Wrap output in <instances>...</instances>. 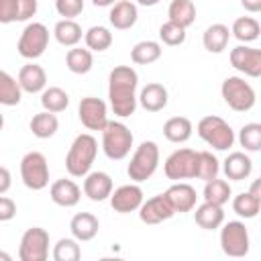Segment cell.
<instances>
[{"label": "cell", "instance_id": "cell-48", "mask_svg": "<svg viewBox=\"0 0 261 261\" xmlns=\"http://www.w3.org/2000/svg\"><path fill=\"white\" fill-rule=\"evenodd\" d=\"M249 192H251V194H253V196H255V198H257V200L261 202V177H257V179H255V181L251 184Z\"/></svg>", "mask_w": 261, "mask_h": 261}, {"label": "cell", "instance_id": "cell-2", "mask_svg": "<svg viewBox=\"0 0 261 261\" xmlns=\"http://www.w3.org/2000/svg\"><path fill=\"white\" fill-rule=\"evenodd\" d=\"M98 153V143L90 133H82L73 139L67 155H65V169L73 177H86L92 169V163Z\"/></svg>", "mask_w": 261, "mask_h": 261}, {"label": "cell", "instance_id": "cell-1", "mask_svg": "<svg viewBox=\"0 0 261 261\" xmlns=\"http://www.w3.org/2000/svg\"><path fill=\"white\" fill-rule=\"evenodd\" d=\"M139 75L130 65H116L108 75V98L116 116L126 118L137 110Z\"/></svg>", "mask_w": 261, "mask_h": 261}, {"label": "cell", "instance_id": "cell-13", "mask_svg": "<svg viewBox=\"0 0 261 261\" xmlns=\"http://www.w3.org/2000/svg\"><path fill=\"white\" fill-rule=\"evenodd\" d=\"M230 65L247 77H261V49L239 45L230 51Z\"/></svg>", "mask_w": 261, "mask_h": 261}, {"label": "cell", "instance_id": "cell-5", "mask_svg": "<svg viewBox=\"0 0 261 261\" xmlns=\"http://www.w3.org/2000/svg\"><path fill=\"white\" fill-rule=\"evenodd\" d=\"M157 165H159V147H157V143L155 141H143L135 149V153L130 157V163L126 167V173L133 181L141 184L157 171Z\"/></svg>", "mask_w": 261, "mask_h": 261}, {"label": "cell", "instance_id": "cell-24", "mask_svg": "<svg viewBox=\"0 0 261 261\" xmlns=\"http://www.w3.org/2000/svg\"><path fill=\"white\" fill-rule=\"evenodd\" d=\"M139 104L147 110V112H159L167 106V90L163 84H147L141 94H139Z\"/></svg>", "mask_w": 261, "mask_h": 261}, {"label": "cell", "instance_id": "cell-18", "mask_svg": "<svg viewBox=\"0 0 261 261\" xmlns=\"http://www.w3.org/2000/svg\"><path fill=\"white\" fill-rule=\"evenodd\" d=\"M49 196L51 200L57 204V206H63V208H71L80 202L82 198V190L80 186L73 181V179H57L51 184L49 188Z\"/></svg>", "mask_w": 261, "mask_h": 261}, {"label": "cell", "instance_id": "cell-27", "mask_svg": "<svg viewBox=\"0 0 261 261\" xmlns=\"http://www.w3.org/2000/svg\"><path fill=\"white\" fill-rule=\"evenodd\" d=\"M192 130H194L192 120L186 116H171L163 124V135L171 143H186L192 137Z\"/></svg>", "mask_w": 261, "mask_h": 261}, {"label": "cell", "instance_id": "cell-22", "mask_svg": "<svg viewBox=\"0 0 261 261\" xmlns=\"http://www.w3.org/2000/svg\"><path fill=\"white\" fill-rule=\"evenodd\" d=\"M139 18V10H137V4H133L130 0H120L112 6L110 14H108V20L114 29L118 31H126L130 27H135Z\"/></svg>", "mask_w": 261, "mask_h": 261}, {"label": "cell", "instance_id": "cell-17", "mask_svg": "<svg viewBox=\"0 0 261 261\" xmlns=\"http://www.w3.org/2000/svg\"><path fill=\"white\" fill-rule=\"evenodd\" d=\"M165 198L169 200V204L173 206L175 212H190V210L196 208L198 194L190 184L177 181V184H173L165 190Z\"/></svg>", "mask_w": 261, "mask_h": 261}, {"label": "cell", "instance_id": "cell-45", "mask_svg": "<svg viewBox=\"0 0 261 261\" xmlns=\"http://www.w3.org/2000/svg\"><path fill=\"white\" fill-rule=\"evenodd\" d=\"M14 214H16V204H14V200H10L8 196L2 194V198H0V222L12 220Z\"/></svg>", "mask_w": 261, "mask_h": 261}, {"label": "cell", "instance_id": "cell-6", "mask_svg": "<svg viewBox=\"0 0 261 261\" xmlns=\"http://www.w3.org/2000/svg\"><path fill=\"white\" fill-rule=\"evenodd\" d=\"M220 94H222V100L228 104V108H232L234 112H247L257 102L253 86L245 82V77H239V75L226 77L220 86Z\"/></svg>", "mask_w": 261, "mask_h": 261}, {"label": "cell", "instance_id": "cell-9", "mask_svg": "<svg viewBox=\"0 0 261 261\" xmlns=\"http://www.w3.org/2000/svg\"><path fill=\"white\" fill-rule=\"evenodd\" d=\"M249 230L241 220H228L220 228V249L228 257H245L249 253Z\"/></svg>", "mask_w": 261, "mask_h": 261}, {"label": "cell", "instance_id": "cell-23", "mask_svg": "<svg viewBox=\"0 0 261 261\" xmlns=\"http://www.w3.org/2000/svg\"><path fill=\"white\" fill-rule=\"evenodd\" d=\"M69 230H71V234H73L80 243L92 241V239L98 234V230H100V222H98V218H96L94 214H90V212H77V214L71 218V222H69Z\"/></svg>", "mask_w": 261, "mask_h": 261}, {"label": "cell", "instance_id": "cell-10", "mask_svg": "<svg viewBox=\"0 0 261 261\" xmlns=\"http://www.w3.org/2000/svg\"><path fill=\"white\" fill-rule=\"evenodd\" d=\"M49 257V232L41 226H31L24 230L18 245L20 261H45Z\"/></svg>", "mask_w": 261, "mask_h": 261}, {"label": "cell", "instance_id": "cell-4", "mask_svg": "<svg viewBox=\"0 0 261 261\" xmlns=\"http://www.w3.org/2000/svg\"><path fill=\"white\" fill-rule=\"evenodd\" d=\"M198 135L216 151H228L234 145V130L224 118L214 114H208L198 122Z\"/></svg>", "mask_w": 261, "mask_h": 261}, {"label": "cell", "instance_id": "cell-33", "mask_svg": "<svg viewBox=\"0 0 261 261\" xmlns=\"http://www.w3.org/2000/svg\"><path fill=\"white\" fill-rule=\"evenodd\" d=\"M22 88L8 71H0V102L4 106H16L22 98Z\"/></svg>", "mask_w": 261, "mask_h": 261}, {"label": "cell", "instance_id": "cell-37", "mask_svg": "<svg viewBox=\"0 0 261 261\" xmlns=\"http://www.w3.org/2000/svg\"><path fill=\"white\" fill-rule=\"evenodd\" d=\"M232 210H234V214L237 216H241V218H255L257 214H259V210H261V202L251 194V192H243V194H239V196H234V200H232Z\"/></svg>", "mask_w": 261, "mask_h": 261}, {"label": "cell", "instance_id": "cell-43", "mask_svg": "<svg viewBox=\"0 0 261 261\" xmlns=\"http://www.w3.org/2000/svg\"><path fill=\"white\" fill-rule=\"evenodd\" d=\"M37 0H16V20H29L37 14Z\"/></svg>", "mask_w": 261, "mask_h": 261}, {"label": "cell", "instance_id": "cell-31", "mask_svg": "<svg viewBox=\"0 0 261 261\" xmlns=\"http://www.w3.org/2000/svg\"><path fill=\"white\" fill-rule=\"evenodd\" d=\"M65 65L71 73H88L94 65V57H92V51L90 49H82V47H73L67 51L65 55Z\"/></svg>", "mask_w": 261, "mask_h": 261}, {"label": "cell", "instance_id": "cell-40", "mask_svg": "<svg viewBox=\"0 0 261 261\" xmlns=\"http://www.w3.org/2000/svg\"><path fill=\"white\" fill-rule=\"evenodd\" d=\"M239 143L245 151H261V122L243 124L239 130Z\"/></svg>", "mask_w": 261, "mask_h": 261}, {"label": "cell", "instance_id": "cell-11", "mask_svg": "<svg viewBox=\"0 0 261 261\" xmlns=\"http://www.w3.org/2000/svg\"><path fill=\"white\" fill-rule=\"evenodd\" d=\"M196 165H198V151L194 149H177L173 151L163 165V171L167 175V179L179 181V179H190L196 177Z\"/></svg>", "mask_w": 261, "mask_h": 261}, {"label": "cell", "instance_id": "cell-16", "mask_svg": "<svg viewBox=\"0 0 261 261\" xmlns=\"http://www.w3.org/2000/svg\"><path fill=\"white\" fill-rule=\"evenodd\" d=\"M84 194L92 202H104L112 196V177L106 171H90L84 179Z\"/></svg>", "mask_w": 261, "mask_h": 261}, {"label": "cell", "instance_id": "cell-30", "mask_svg": "<svg viewBox=\"0 0 261 261\" xmlns=\"http://www.w3.org/2000/svg\"><path fill=\"white\" fill-rule=\"evenodd\" d=\"M167 16H169V20L188 29L196 20V6L192 0H171V4L167 8Z\"/></svg>", "mask_w": 261, "mask_h": 261}, {"label": "cell", "instance_id": "cell-44", "mask_svg": "<svg viewBox=\"0 0 261 261\" xmlns=\"http://www.w3.org/2000/svg\"><path fill=\"white\" fill-rule=\"evenodd\" d=\"M0 22H16V0H0Z\"/></svg>", "mask_w": 261, "mask_h": 261}, {"label": "cell", "instance_id": "cell-35", "mask_svg": "<svg viewBox=\"0 0 261 261\" xmlns=\"http://www.w3.org/2000/svg\"><path fill=\"white\" fill-rule=\"evenodd\" d=\"M230 194H232V192H230V184H228L226 179L214 177V179L206 181V186H204V200H206V202H212V204L224 206V204L228 202Z\"/></svg>", "mask_w": 261, "mask_h": 261}, {"label": "cell", "instance_id": "cell-3", "mask_svg": "<svg viewBox=\"0 0 261 261\" xmlns=\"http://www.w3.org/2000/svg\"><path fill=\"white\" fill-rule=\"evenodd\" d=\"M133 141L135 137L124 122L110 120L102 130V149H104V155L112 161L124 159L133 149Z\"/></svg>", "mask_w": 261, "mask_h": 261}, {"label": "cell", "instance_id": "cell-34", "mask_svg": "<svg viewBox=\"0 0 261 261\" xmlns=\"http://www.w3.org/2000/svg\"><path fill=\"white\" fill-rule=\"evenodd\" d=\"M41 106L43 110H49V112H63L67 106H69V96L65 90L57 88V86H51V88H45L43 94H41Z\"/></svg>", "mask_w": 261, "mask_h": 261}, {"label": "cell", "instance_id": "cell-38", "mask_svg": "<svg viewBox=\"0 0 261 261\" xmlns=\"http://www.w3.org/2000/svg\"><path fill=\"white\" fill-rule=\"evenodd\" d=\"M220 171V163L218 159L210 153V151H198V165H196V177L210 181L214 177H218Z\"/></svg>", "mask_w": 261, "mask_h": 261}, {"label": "cell", "instance_id": "cell-15", "mask_svg": "<svg viewBox=\"0 0 261 261\" xmlns=\"http://www.w3.org/2000/svg\"><path fill=\"white\" fill-rule=\"evenodd\" d=\"M173 214H175V210L169 204V200L165 198V194H159V196L149 198L139 208V218L145 224H159L163 220H169Z\"/></svg>", "mask_w": 261, "mask_h": 261}, {"label": "cell", "instance_id": "cell-47", "mask_svg": "<svg viewBox=\"0 0 261 261\" xmlns=\"http://www.w3.org/2000/svg\"><path fill=\"white\" fill-rule=\"evenodd\" d=\"M247 12H261V0H241Z\"/></svg>", "mask_w": 261, "mask_h": 261}, {"label": "cell", "instance_id": "cell-25", "mask_svg": "<svg viewBox=\"0 0 261 261\" xmlns=\"http://www.w3.org/2000/svg\"><path fill=\"white\" fill-rule=\"evenodd\" d=\"M228 39H230V31L226 24L222 22H214L210 24L204 35H202V43H204V49L210 51V53H222L228 45Z\"/></svg>", "mask_w": 261, "mask_h": 261}, {"label": "cell", "instance_id": "cell-39", "mask_svg": "<svg viewBox=\"0 0 261 261\" xmlns=\"http://www.w3.org/2000/svg\"><path fill=\"white\" fill-rule=\"evenodd\" d=\"M80 241L73 239H59L53 247V259L55 261H77L82 257V249L77 245Z\"/></svg>", "mask_w": 261, "mask_h": 261}, {"label": "cell", "instance_id": "cell-42", "mask_svg": "<svg viewBox=\"0 0 261 261\" xmlns=\"http://www.w3.org/2000/svg\"><path fill=\"white\" fill-rule=\"evenodd\" d=\"M55 10L63 18H75L84 10V0H55Z\"/></svg>", "mask_w": 261, "mask_h": 261}, {"label": "cell", "instance_id": "cell-26", "mask_svg": "<svg viewBox=\"0 0 261 261\" xmlns=\"http://www.w3.org/2000/svg\"><path fill=\"white\" fill-rule=\"evenodd\" d=\"M53 35H55V39H57L59 45H63V47H75L86 33H82V27L73 18H61L55 24Z\"/></svg>", "mask_w": 261, "mask_h": 261}, {"label": "cell", "instance_id": "cell-46", "mask_svg": "<svg viewBox=\"0 0 261 261\" xmlns=\"http://www.w3.org/2000/svg\"><path fill=\"white\" fill-rule=\"evenodd\" d=\"M10 188V171L8 167H0V194H6Z\"/></svg>", "mask_w": 261, "mask_h": 261}, {"label": "cell", "instance_id": "cell-28", "mask_svg": "<svg viewBox=\"0 0 261 261\" xmlns=\"http://www.w3.org/2000/svg\"><path fill=\"white\" fill-rule=\"evenodd\" d=\"M31 133L37 137V139H51L57 128H59V120L55 116V112H49V110H43L39 114H35L31 118Z\"/></svg>", "mask_w": 261, "mask_h": 261}, {"label": "cell", "instance_id": "cell-12", "mask_svg": "<svg viewBox=\"0 0 261 261\" xmlns=\"http://www.w3.org/2000/svg\"><path fill=\"white\" fill-rule=\"evenodd\" d=\"M77 116L82 120V124L88 130H104L108 120V110H106V102L94 96H86L80 100L77 106Z\"/></svg>", "mask_w": 261, "mask_h": 261}, {"label": "cell", "instance_id": "cell-7", "mask_svg": "<svg viewBox=\"0 0 261 261\" xmlns=\"http://www.w3.org/2000/svg\"><path fill=\"white\" fill-rule=\"evenodd\" d=\"M20 177H22V184L33 192L47 188L49 186V163L45 155L39 151H29L20 159Z\"/></svg>", "mask_w": 261, "mask_h": 261}, {"label": "cell", "instance_id": "cell-19", "mask_svg": "<svg viewBox=\"0 0 261 261\" xmlns=\"http://www.w3.org/2000/svg\"><path fill=\"white\" fill-rule=\"evenodd\" d=\"M222 169H224V175L228 179H234V181H241V179H247L253 171V161L249 159L247 153L243 151H232L228 153V157L222 161Z\"/></svg>", "mask_w": 261, "mask_h": 261}, {"label": "cell", "instance_id": "cell-21", "mask_svg": "<svg viewBox=\"0 0 261 261\" xmlns=\"http://www.w3.org/2000/svg\"><path fill=\"white\" fill-rule=\"evenodd\" d=\"M194 220H196V224H198L200 228H204V230H216V228H220L222 222H224V210H222L220 204H212V202H206V200H204V204H200V206L196 208Z\"/></svg>", "mask_w": 261, "mask_h": 261}, {"label": "cell", "instance_id": "cell-29", "mask_svg": "<svg viewBox=\"0 0 261 261\" xmlns=\"http://www.w3.org/2000/svg\"><path fill=\"white\" fill-rule=\"evenodd\" d=\"M163 49L157 41H139L133 49H130V59L137 65H149L155 63L161 57Z\"/></svg>", "mask_w": 261, "mask_h": 261}, {"label": "cell", "instance_id": "cell-41", "mask_svg": "<svg viewBox=\"0 0 261 261\" xmlns=\"http://www.w3.org/2000/svg\"><path fill=\"white\" fill-rule=\"evenodd\" d=\"M159 39L169 47H177L186 41V29L173 20H167L159 27Z\"/></svg>", "mask_w": 261, "mask_h": 261}, {"label": "cell", "instance_id": "cell-14", "mask_svg": "<svg viewBox=\"0 0 261 261\" xmlns=\"http://www.w3.org/2000/svg\"><path fill=\"white\" fill-rule=\"evenodd\" d=\"M143 190L141 186L135 181V184H124L120 188H116L110 196V206L114 212L118 214H128V212H135L143 206Z\"/></svg>", "mask_w": 261, "mask_h": 261}, {"label": "cell", "instance_id": "cell-49", "mask_svg": "<svg viewBox=\"0 0 261 261\" xmlns=\"http://www.w3.org/2000/svg\"><path fill=\"white\" fill-rule=\"evenodd\" d=\"M94 6H100V8H106V6H114L116 0H92Z\"/></svg>", "mask_w": 261, "mask_h": 261}, {"label": "cell", "instance_id": "cell-8", "mask_svg": "<svg viewBox=\"0 0 261 261\" xmlns=\"http://www.w3.org/2000/svg\"><path fill=\"white\" fill-rule=\"evenodd\" d=\"M49 45V29L43 22H29L16 43L18 55L24 59H39Z\"/></svg>", "mask_w": 261, "mask_h": 261}, {"label": "cell", "instance_id": "cell-50", "mask_svg": "<svg viewBox=\"0 0 261 261\" xmlns=\"http://www.w3.org/2000/svg\"><path fill=\"white\" fill-rule=\"evenodd\" d=\"M141 6H155V4H159V0H137Z\"/></svg>", "mask_w": 261, "mask_h": 261}, {"label": "cell", "instance_id": "cell-36", "mask_svg": "<svg viewBox=\"0 0 261 261\" xmlns=\"http://www.w3.org/2000/svg\"><path fill=\"white\" fill-rule=\"evenodd\" d=\"M84 41H86V47L90 51H106L110 45H112V33L106 29V27H90L84 35Z\"/></svg>", "mask_w": 261, "mask_h": 261}, {"label": "cell", "instance_id": "cell-20", "mask_svg": "<svg viewBox=\"0 0 261 261\" xmlns=\"http://www.w3.org/2000/svg\"><path fill=\"white\" fill-rule=\"evenodd\" d=\"M16 80H18L20 88H22L24 92H29V94L43 92L45 86H47V73H45V69H43L41 65H37V63H27V65H22Z\"/></svg>", "mask_w": 261, "mask_h": 261}, {"label": "cell", "instance_id": "cell-32", "mask_svg": "<svg viewBox=\"0 0 261 261\" xmlns=\"http://www.w3.org/2000/svg\"><path fill=\"white\" fill-rule=\"evenodd\" d=\"M230 33L241 41V43H253L259 39L261 35V24L253 18V16H239L232 22Z\"/></svg>", "mask_w": 261, "mask_h": 261}]
</instances>
